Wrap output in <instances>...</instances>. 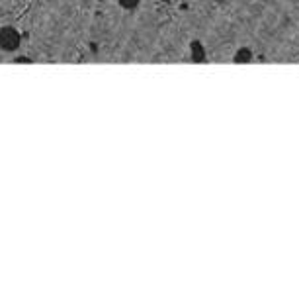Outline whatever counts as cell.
I'll list each match as a JSON object with an SVG mask.
<instances>
[{
	"label": "cell",
	"mask_w": 299,
	"mask_h": 282,
	"mask_svg": "<svg viewBox=\"0 0 299 282\" xmlns=\"http://www.w3.org/2000/svg\"><path fill=\"white\" fill-rule=\"evenodd\" d=\"M14 63H32L30 57H14Z\"/></svg>",
	"instance_id": "obj_5"
},
{
	"label": "cell",
	"mask_w": 299,
	"mask_h": 282,
	"mask_svg": "<svg viewBox=\"0 0 299 282\" xmlns=\"http://www.w3.org/2000/svg\"><path fill=\"white\" fill-rule=\"evenodd\" d=\"M141 0H117V4L123 8V10H135L139 6Z\"/></svg>",
	"instance_id": "obj_4"
},
{
	"label": "cell",
	"mask_w": 299,
	"mask_h": 282,
	"mask_svg": "<svg viewBox=\"0 0 299 282\" xmlns=\"http://www.w3.org/2000/svg\"><path fill=\"white\" fill-rule=\"evenodd\" d=\"M215 2H223V0H215Z\"/></svg>",
	"instance_id": "obj_6"
},
{
	"label": "cell",
	"mask_w": 299,
	"mask_h": 282,
	"mask_svg": "<svg viewBox=\"0 0 299 282\" xmlns=\"http://www.w3.org/2000/svg\"><path fill=\"white\" fill-rule=\"evenodd\" d=\"M22 45V34L14 26L0 28V51L2 53H16Z\"/></svg>",
	"instance_id": "obj_1"
},
{
	"label": "cell",
	"mask_w": 299,
	"mask_h": 282,
	"mask_svg": "<svg viewBox=\"0 0 299 282\" xmlns=\"http://www.w3.org/2000/svg\"><path fill=\"white\" fill-rule=\"evenodd\" d=\"M190 51H192V61L194 63H204L206 61V49H204V45L200 41H192Z\"/></svg>",
	"instance_id": "obj_2"
},
{
	"label": "cell",
	"mask_w": 299,
	"mask_h": 282,
	"mask_svg": "<svg viewBox=\"0 0 299 282\" xmlns=\"http://www.w3.org/2000/svg\"><path fill=\"white\" fill-rule=\"evenodd\" d=\"M250 61H252V51H250L248 47H241V49H237V53L233 55V63L243 65V63H250Z\"/></svg>",
	"instance_id": "obj_3"
}]
</instances>
